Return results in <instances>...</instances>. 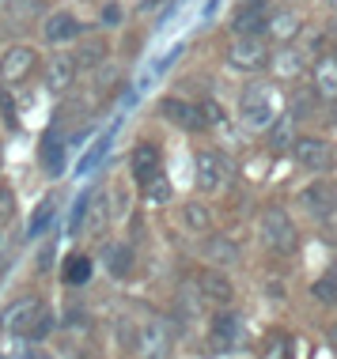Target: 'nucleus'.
<instances>
[{"label":"nucleus","mask_w":337,"mask_h":359,"mask_svg":"<svg viewBox=\"0 0 337 359\" xmlns=\"http://www.w3.org/2000/svg\"><path fill=\"white\" fill-rule=\"evenodd\" d=\"M0 329L12 337H31V341H42L46 333L53 329V318L46 314L42 299L27 295V299H15V303L4 306V314H0Z\"/></svg>","instance_id":"obj_1"},{"label":"nucleus","mask_w":337,"mask_h":359,"mask_svg":"<svg viewBox=\"0 0 337 359\" xmlns=\"http://www.w3.org/2000/svg\"><path fill=\"white\" fill-rule=\"evenodd\" d=\"M277 91L269 83H246V91L239 95V121L250 133H269L277 125Z\"/></svg>","instance_id":"obj_2"},{"label":"nucleus","mask_w":337,"mask_h":359,"mask_svg":"<svg viewBox=\"0 0 337 359\" xmlns=\"http://www.w3.org/2000/svg\"><path fill=\"white\" fill-rule=\"evenodd\" d=\"M258 235H262L265 250H273V254H296V246H300V231H296L292 216L277 205L258 216Z\"/></svg>","instance_id":"obj_3"},{"label":"nucleus","mask_w":337,"mask_h":359,"mask_svg":"<svg viewBox=\"0 0 337 359\" xmlns=\"http://www.w3.org/2000/svg\"><path fill=\"white\" fill-rule=\"evenodd\" d=\"M129 348L137 359H171V352H175V329L167 322H159V318H148V322L137 325Z\"/></svg>","instance_id":"obj_4"},{"label":"nucleus","mask_w":337,"mask_h":359,"mask_svg":"<svg viewBox=\"0 0 337 359\" xmlns=\"http://www.w3.org/2000/svg\"><path fill=\"white\" fill-rule=\"evenodd\" d=\"M292 155H296V163L311 174H326V170L337 167V148L326 137H300L292 144Z\"/></svg>","instance_id":"obj_5"},{"label":"nucleus","mask_w":337,"mask_h":359,"mask_svg":"<svg viewBox=\"0 0 337 359\" xmlns=\"http://www.w3.org/2000/svg\"><path fill=\"white\" fill-rule=\"evenodd\" d=\"M227 65L235 72H262L265 65H273V53H269L265 38H235L227 46Z\"/></svg>","instance_id":"obj_6"},{"label":"nucleus","mask_w":337,"mask_h":359,"mask_svg":"<svg viewBox=\"0 0 337 359\" xmlns=\"http://www.w3.org/2000/svg\"><path fill=\"white\" fill-rule=\"evenodd\" d=\"M269 0H243L231 15V34L235 38H265L269 31Z\"/></svg>","instance_id":"obj_7"},{"label":"nucleus","mask_w":337,"mask_h":359,"mask_svg":"<svg viewBox=\"0 0 337 359\" xmlns=\"http://www.w3.org/2000/svg\"><path fill=\"white\" fill-rule=\"evenodd\" d=\"M38 69V50L34 46H27V42H15V46H8L4 53H0V83H19V80H27Z\"/></svg>","instance_id":"obj_8"},{"label":"nucleus","mask_w":337,"mask_h":359,"mask_svg":"<svg viewBox=\"0 0 337 359\" xmlns=\"http://www.w3.org/2000/svg\"><path fill=\"white\" fill-rule=\"evenodd\" d=\"M300 205L307 216L315 219H330L337 212V182L333 178H315L311 186L300 189Z\"/></svg>","instance_id":"obj_9"},{"label":"nucleus","mask_w":337,"mask_h":359,"mask_svg":"<svg viewBox=\"0 0 337 359\" xmlns=\"http://www.w3.org/2000/svg\"><path fill=\"white\" fill-rule=\"evenodd\" d=\"M194 170H197L194 182H197L201 193H216V189L227 182V174H231L227 159H224L220 151H213V148H205V151L194 155Z\"/></svg>","instance_id":"obj_10"},{"label":"nucleus","mask_w":337,"mask_h":359,"mask_svg":"<svg viewBox=\"0 0 337 359\" xmlns=\"http://www.w3.org/2000/svg\"><path fill=\"white\" fill-rule=\"evenodd\" d=\"M42 38H46V46H69L76 38H84V23L72 12H53L42 23Z\"/></svg>","instance_id":"obj_11"},{"label":"nucleus","mask_w":337,"mask_h":359,"mask_svg":"<svg viewBox=\"0 0 337 359\" xmlns=\"http://www.w3.org/2000/svg\"><path fill=\"white\" fill-rule=\"evenodd\" d=\"M197 291H201V303H216V306H231V299H235V284L227 280V273H220V269H205V273L197 276Z\"/></svg>","instance_id":"obj_12"},{"label":"nucleus","mask_w":337,"mask_h":359,"mask_svg":"<svg viewBox=\"0 0 337 359\" xmlns=\"http://www.w3.org/2000/svg\"><path fill=\"white\" fill-rule=\"evenodd\" d=\"M159 110H163V118H167L171 125H178V129H186V133H201L205 121H209L205 114H201V106L186 102V99H163Z\"/></svg>","instance_id":"obj_13"},{"label":"nucleus","mask_w":337,"mask_h":359,"mask_svg":"<svg viewBox=\"0 0 337 359\" xmlns=\"http://www.w3.org/2000/svg\"><path fill=\"white\" fill-rule=\"evenodd\" d=\"M129 170H133V178H137V186L144 189L156 174H163L159 167V148L152 140H140L137 148H133V159H129Z\"/></svg>","instance_id":"obj_14"},{"label":"nucleus","mask_w":337,"mask_h":359,"mask_svg":"<svg viewBox=\"0 0 337 359\" xmlns=\"http://www.w3.org/2000/svg\"><path fill=\"white\" fill-rule=\"evenodd\" d=\"M311 91L319 95L322 102H337V57L326 53L315 61L311 69Z\"/></svg>","instance_id":"obj_15"},{"label":"nucleus","mask_w":337,"mask_h":359,"mask_svg":"<svg viewBox=\"0 0 337 359\" xmlns=\"http://www.w3.org/2000/svg\"><path fill=\"white\" fill-rule=\"evenodd\" d=\"M76 61H72V53H57L50 65H46V72H42V80H46V87H50L53 95H65L72 87V80H76Z\"/></svg>","instance_id":"obj_16"},{"label":"nucleus","mask_w":337,"mask_h":359,"mask_svg":"<svg viewBox=\"0 0 337 359\" xmlns=\"http://www.w3.org/2000/svg\"><path fill=\"white\" fill-rule=\"evenodd\" d=\"M209 337H213L216 348H235L243 341V318L231 314V310H220L213 318V325H209Z\"/></svg>","instance_id":"obj_17"},{"label":"nucleus","mask_w":337,"mask_h":359,"mask_svg":"<svg viewBox=\"0 0 337 359\" xmlns=\"http://www.w3.org/2000/svg\"><path fill=\"white\" fill-rule=\"evenodd\" d=\"M133 246L129 242H107L103 246V269L114 276V280H129L133 276Z\"/></svg>","instance_id":"obj_18"},{"label":"nucleus","mask_w":337,"mask_h":359,"mask_svg":"<svg viewBox=\"0 0 337 359\" xmlns=\"http://www.w3.org/2000/svg\"><path fill=\"white\" fill-rule=\"evenodd\" d=\"M114 219V208H110V193L107 189H95L91 201H88V219H84V231L88 235H103Z\"/></svg>","instance_id":"obj_19"},{"label":"nucleus","mask_w":337,"mask_h":359,"mask_svg":"<svg viewBox=\"0 0 337 359\" xmlns=\"http://www.w3.org/2000/svg\"><path fill=\"white\" fill-rule=\"evenodd\" d=\"M300 27H303V19L296 8H273L269 12V38H277V42H292L296 34H300Z\"/></svg>","instance_id":"obj_20"},{"label":"nucleus","mask_w":337,"mask_h":359,"mask_svg":"<svg viewBox=\"0 0 337 359\" xmlns=\"http://www.w3.org/2000/svg\"><path fill=\"white\" fill-rule=\"evenodd\" d=\"M201 254H205L209 265H239V246L227 235H209Z\"/></svg>","instance_id":"obj_21"},{"label":"nucleus","mask_w":337,"mask_h":359,"mask_svg":"<svg viewBox=\"0 0 337 359\" xmlns=\"http://www.w3.org/2000/svg\"><path fill=\"white\" fill-rule=\"evenodd\" d=\"M38 159H42V170L50 174V178H57V174L65 170V140L61 137H46L42 148H38Z\"/></svg>","instance_id":"obj_22"},{"label":"nucleus","mask_w":337,"mask_h":359,"mask_svg":"<svg viewBox=\"0 0 337 359\" xmlns=\"http://www.w3.org/2000/svg\"><path fill=\"white\" fill-rule=\"evenodd\" d=\"M107 42L103 38H88V42L80 46V50L72 53V61H76V69H99L103 61H107Z\"/></svg>","instance_id":"obj_23"},{"label":"nucleus","mask_w":337,"mask_h":359,"mask_svg":"<svg viewBox=\"0 0 337 359\" xmlns=\"http://www.w3.org/2000/svg\"><path fill=\"white\" fill-rule=\"evenodd\" d=\"M303 50H292V46H284L281 53H273V72L281 76V80H292V76L303 72Z\"/></svg>","instance_id":"obj_24"},{"label":"nucleus","mask_w":337,"mask_h":359,"mask_svg":"<svg viewBox=\"0 0 337 359\" xmlns=\"http://www.w3.org/2000/svg\"><path fill=\"white\" fill-rule=\"evenodd\" d=\"M182 219H186V227L194 231V235H209V231H213V212H209V205H201V201L182 205Z\"/></svg>","instance_id":"obj_25"},{"label":"nucleus","mask_w":337,"mask_h":359,"mask_svg":"<svg viewBox=\"0 0 337 359\" xmlns=\"http://www.w3.org/2000/svg\"><path fill=\"white\" fill-rule=\"evenodd\" d=\"M91 273H95V261L84 257V254H72L69 265H65V284L80 287V284H88V280H91Z\"/></svg>","instance_id":"obj_26"},{"label":"nucleus","mask_w":337,"mask_h":359,"mask_svg":"<svg viewBox=\"0 0 337 359\" xmlns=\"http://www.w3.org/2000/svg\"><path fill=\"white\" fill-rule=\"evenodd\" d=\"M296 140H300V137H292V118H277V125L269 129V148L284 151V148H292Z\"/></svg>","instance_id":"obj_27"},{"label":"nucleus","mask_w":337,"mask_h":359,"mask_svg":"<svg viewBox=\"0 0 337 359\" xmlns=\"http://www.w3.org/2000/svg\"><path fill=\"white\" fill-rule=\"evenodd\" d=\"M144 201H148V205H167V201H171V182H167V174H156V178L144 186Z\"/></svg>","instance_id":"obj_28"},{"label":"nucleus","mask_w":337,"mask_h":359,"mask_svg":"<svg viewBox=\"0 0 337 359\" xmlns=\"http://www.w3.org/2000/svg\"><path fill=\"white\" fill-rule=\"evenodd\" d=\"M50 216H53V197H46L42 205L34 208L31 223H27V238H38V235H42V227H46V223H50Z\"/></svg>","instance_id":"obj_29"},{"label":"nucleus","mask_w":337,"mask_h":359,"mask_svg":"<svg viewBox=\"0 0 337 359\" xmlns=\"http://www.w3.org/2000/svg\"><path fill=\"white\" fill-rule=\"evenodd\" d=\"M311 295H315V303H322V306H337V284H333L330 276L315 280V284H311Z\"/></svg>","instance_id":"obj_30"},{"label":"nucleus","mask_w":337,"mask_h":359,"mask_svg":"<svg viewBox=\"0 0 337 359\" xmlns=\"http://www.w3.org/2000/svg\"><path fill=\"white\" fill-rule=\"evenodd\" d=\"M265 359H288V352H292V341L288 337H281V333H273V337H265Z\"/></svg>","instance_id":"obj_31"},{"label":"nucleus","mask_w":337,"mask_h":359,"mask_svg":"<svg viewBox=\"0 0 337 359\" xmlns=\"http://www.w3.org/2000/svg\"><path fill=\"white\" fill-rule=\"evenodd\" d=\"M315 99H319V95L315 91H303V95H296L292 99V118H315Z\"/></svg>","instance_id":"obj_32"},{"label":"nucleus","mask_w":337,"mask_h":359,"mask_svg":"<svg viewBox=\"0 0 337 359\" xmlns=\"http://www.w3.org/2000/svg\"><path fill=\"white\" fill-rule=\"evenodd\" d=\"M0 118H4L8 129H15L19 118H15V102H12V95H8V87L0 83Z\"/></svg>","instance_id":"obj_33"},{"label":"nucleus","mask_w":337,"mask_h":359,"mask_svg":"<svg viewBox=\"0 0 337 359\" xmlns=\"http://www.w3.org/2000/svg\"><path fill=\"white\" fill-rule=\"evenodd\" d=\"M12 216H15V193L8 186H0V227L12 223Z\"/></svg>","instance_id":"obj_34"},{"label":"nucleus","mask_w":337,"mask_h":359,"mask_svg":"<svg viewBox=\"0 0 337 359\" xmlns=\"http://www.w3.org/2000/svg\"><path fill=\"white\" fill-rule=\"evenodd\" d=\"M121 19H125L121 4H107V8H103V15H99V23H103V27H118Z\"/></svg>","instance_id":"obj_35"},{"label":"nucleus","mask_w":337,"mask_h":359,"mask_svg":"<svg viewBox=\"0 0 337 359\" xmlns=\"http://www.w3.org/2000/svg\"><path fill=\"white\" fill-rule=\"evenodd\" d=\"M107 144H110V137H103V140H99V144H95V148H91V155H84V163H80V170H84V174H88V170L95 167V159H99V155L107 151Z\"/></svg>","instance_id":"obj_36"},{"label":"nucleus","mask_w":337,"mask_h":359,"mask_svg":"<svg viewBox=\"0 0 337 359\" xmlns=\"http://www.w3.org/2000/svg\"><path fill=\"white\" fill-rule=\"evenodd\" d=\"M159 4H167V0H140V8H137V12H140V15H152Z\"/></svg>","instance_id":"obj_37"},{"label":"nucleus","mask_w":337,"mask_h":359,"mask_svg":"<svg viewBox=\"0 0 337 359\" xmlns=\"http://www.w3.org/2000/svg\"><path fill=\"white\" fill-rule=\"evenodd\" d=\"M326 4V12H337V0H322Z\"/></svg>","instance_id":"obj_38"},{"label":"nucleus","mask_w":337,"mask_h":359,"mask_svg":"<svg viewBox=\"0 0 337 359\" xmlns=\"http://www.w3.org/2000/svg\"><path fill=\"white\" fill-rule=\"evenodd\" d=\"M326 276H330L333 284H337V261H333V265H330V273H326Z\"/></svg>","instance_id":"obj_39"},{"label":"nucleus","mask_w":337,"mask_h":359,"mask_svg":"<svg viewBox=\"0 0 337 359\" xmlns=\"http://www.w3.org/2000/svg\"><path fill=\"white\" fill-rule=\"evenodd\" d=\"M27 359H53V355H46V352H31Z\"/></svg>","instance_id":"obj_40"},{"label":"nucleus","mask_w":337,"mask_h":359,"mask_svg":"<svg viewBox=\"0 0 337 359\" xmlns=\"http://www.w3.org/2000/svg\"><path fill=\"white\" fill-rule=\"evenodd\" d=\"M0 269H4V261H0Z\"/></svg>","instance_id":"obj_41"}]
</instances>
